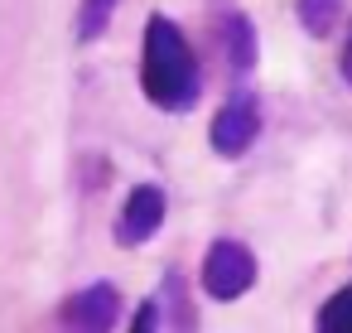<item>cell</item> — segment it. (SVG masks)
<instances>
[{
    "instance_id": "1",
    "label": "cell",
    "mask_w": 352,
    "mask_h": 333,
    "mask_svg": "<svg viewBox=\"0 0 352 333\" xmlns=\"http://www.w3.org/2000/svg\"><path fill=\"white\" fill-rule=\"evenodd\" d=\"M140 92L164 116H184L203 97L198 54L169 15H150L145 30H140Z\"/></svg>"
},
{
    "instance_id": "8",
    "label": "cell",
    "mask_w": 352,
    "mask_h": 333,
    "mask_svg": "<svg viewBox=\"0 0 352 333\" xmlns=\"http://www.w3.org/2000/svg\"><path fill=\"white\" fill-rule=\"evenodd\" d=\"M342 6L347 0H294V20L309 39H328L342 20Z\"/></svg>"
},
{
    "instance_id": "11",
    "label": "cell",
    "mask_w": 352,
    "mask_h": 333,
    "mask_svg": "<svg viewBox=\"0 0 352 333\" xmlns=\"http://www.w3.org/2000/svg\"><path fill=\"white\" fill-rule=\"evenodd\" d=\"M164 328V309H160V299L155 294H145L140 304H135V314H131V328L126 333H160Z\"/></svg>"
},
{
    "instance_id": "4",
    "label": "cell",
    "mask_w": 352,
    "mask_h": 333,
    "mask_svg": "<svg viewBox=\"0 0 352 333\" xmlns=\"http://www.w3.org/2000/svg\"><path fill=\"white\" fill-rule=\"evenodd\" d=\"M164 217H169V193H164V184L145 179V184H135V189L126 193V203H121V213H116L111 237H116V246L135 251V246H145V241H155V237H160Z\"/></svg>"
},
{
    "instance_id": "5",
    "label": "cell",
    "mask_w": 352,
    "mask_h": 333,
    "mask_svg": "<svg viewBox=\"0 0 352 333\" xmlns=\"http://www.w3.org/2000/svg\"><path fill=\"white\" fill-rule=\"evenodd\" d=\"M121 319V290L111 280H92L58 304V333H111Z\"/></svg>"
},
{
    "instance_id": "2",
    "label": "cell",
    "mask_w": 352,
    "mask_h": 333,
    "mask_svg": "<svg viewBox=\"0 0 352 333\" xmlns=\"http://www.w3.org/2000/svg\"><path fill=\"white\" fill-rule=\"evenodd\" d=\"M261 266H256V251L236 237H217L208 251H203V266H198V280H203V294L208 299H241L251 285H256Z\"/></svg>"
},
{
    "instance_id": "12",
    "label": "cell",
    "mask_w": 352,
    "mask_h": 333,
    "mask_svg": "<svg viewBox=\"0 0 352 333\" xmlns=\"http://www.w3.org/2000/svg\"><path fill=\"white\" fill-rule=\"evenodd\" d=\"M338 73H342V83L352 87V30H347V44H342V58H338Z\"/></svg>"
},
{
    "instance_id": "9",
    "label": "cell",
    "mask_w": 352,
    "mask_h": 333,
    "mask_svg": "<svg viewBox=\"0 0 352 333\" xmlns=\"http://www.w3.org/2000/svg\"><path fill=\"white\" fill-rule=\"evenodd\" d=\"M314 333H352V280L338 285V290L318 304V314H314Z\"/></svg>"
},
{
    "instance_id": "7",
    "label": "cell",
    "mask_w": 352,
    "mask_h": 333,
    "mask_svg": "<svg viewBox=\"0 0 352 333\" xmlns=\"http://www.w3.org/2000/svg\"><path fill=\"white\" fill-rule=\"evenodd\" d=\"M160 309H164V328L169 333H198V309H193V294H188V280L179 266L164 270V285H160Z\"/></svg>"
},
{
    "instance_id": "10",
    "label": "cell",
    "mask_w": 352,
    "mask_h": 333,
    "mask_svg": "<svg viewBox=\"0 0 352 333\" xmlns=\"http://www.w3.org/2000/svg\"><path fill=\"white\" fill-rule=\"evenodd\" d=\"M116 10H121V0H82V6H78V39L82 44H97L111 30V15Z\"/></svg>"
},
{
    "instance_id": "3",
    "label": "cell",
    "mask_w": 352,
    "mask_h": 333,
    "mask_svg": "<svg viewBox=\"0 0 352 333\" xmlns=\"http://www.w3.org/2000/svg\"><path fill=\"white\" fill-rule=\"evenodd\" d=\"M261 126H265L261 97L241 87V92H232V97L212 111V121H208V145H212V155H222V160H241V155L256 145Z\"/></svg>"
},
{
    "instance_id": "6",
    "label": "cell",
    "mask_w": 352,
    "mask_h": 333,
    "mask_svg": "<svg viewBox=\"0 0 352 333\" xmlns=\"http://www.w3.org/2000/svg\"><path fill=\"white\" fill-rule=\"evenodd\" d=\"M222 58H227V73H232V78H251V73H256L261 39H256V25H251V15L232 10V15L222 20Z\"/></svg>"
}]
</instances>
